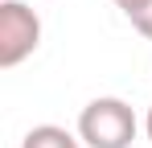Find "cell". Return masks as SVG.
I'll list each match as a JSON object with an SVG mask.
<instances>
[{
	"instance_id": "cell-5",
	"label": "cell",
	"mask_w": 152,
	"mask_h": 148,
	"mask_svg": "<svg viewBox=\"0 0 152 148\" xmlns=\"http://www.w3.org/2000/svg\"><path fill=\"white\" fill-rule=\"evenodd\" d=\"M115 4H119V8H124L127 17H136V12H140V8H144V4H148V0H115Z\"/></svg>"
},
{
	"instance_id": "cell-6",
	"label": "cell",
	"mask_w": 152,
	"mask_h": 148,
	"mask_svg": "<svg viewBox=\"0 0 152 148\" xmlns=\"http://www.w3.org/2000/svg\"><path fill=\"white\" fill-rule=\"evenodd\" d=\"M144 127H148V140H152V107H148V119H144Z\"/></svg>"
},
{
	"instance_id": "cell-3",
	"label": "cell",
	"mask_w": 152,
	"mask_h": 148,
	"mask_svg": "<svg viewBox=\"0 0 152 148\" xmlns=\"http://www.w3.org/2000/svg\"><path fill=\"white\" fill-rule=\"evenodd\" d=\"M21 148H78V140L66 132V127H58V123H41V127H33Z\"/></svg>"
},
{
	"instance_id": "cell-2",
	"label": "cell",
	"mask_w": 152,
	"mask_h": 148,
	"mask_svg": "<svg viewBox=\"0 0 152 148\" xmlns=\"http://www.w3.org/2000/svg\"><path fill=\"white\" fill-rule=\"evenodd\" d=\"M41 41V21L25 0H0V66H21Z\"/></svg>"
},
{
	"instance_id": "cell-1",
	"label": "cell",
	"mask_w": 152,
	"mask_h": 148,
	"mask_svg": "<svg viewBox=\"0 0 152 148\" xmlns=\"http://www.w3.org/2000/svg\"><path fill=\"white\" fill-rule=\"evenodd\" d=\"M78 136L86 148H127L136 140V111L115 95L91 99L78 115Z\"/></svg>"
},
{
	"instance_id": "cell-4",
	"label": "cell",
	"mask_w": 152,
	"mask_h": 148,
	"mask_svg": "<svg viewBox=\"0 0 152 148\" xmlns=\"http://www.w3.org/2000/svg\"><path fill=\"white\" fill-rule=\"evenodd\" d=\"M132 25H136L144 37H152V0L144 4V8H140V12H136V17H132Z\"/></svg>"
}]
</instances>
